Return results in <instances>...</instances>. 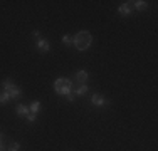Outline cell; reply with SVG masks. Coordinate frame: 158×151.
I'll use <instances>...</instances> for the list:
<instances>
[{
  "instance_id": "16",
  "label": "cell",
  "mask_w": 158,
  "mask_h": 151,
  "mask_svg": "<svg viewBox=\"0 0 158 151\" xmlns=\"http://www.w3.org/2000/svg\"><path fill=\"white\" fill-rule=\"evenodd\" d=\"M35 116L37 114H34V112H29V114H27V121H29V123H34V121H35Z\"/></svg>"
},
{
  "instance_id": "18",
  "label": "cell",
  "mask_w": 158,
  "mask_h": 151,
  "mask_svg": "<svg viewBox=\"0 0 158 151\" xmlns=\"http://www.w3.org/2000/svg\"><path fill=\"white\" fill-rule=\"evenodd\" d=\"M34 37H37V39H40V34H39V30H34Z\"/></svg>"
},
{
  "instance_id": "8",
  "label": "cell",
  "mask_w": 158,
  "mask_h": 151,
  "mask_svg": "<svg viewBox=\"0 0 158 151\" xmlns=\"http://www.w3.org/2000/svg\"><path fill=\"white\" fill-rule=\"evenodd\" d=\"M7 92L10 94V99H20L22 97V91H20V88H17V86H14L10 91H7Z\"/></svg>"
},
{
  "instance_id": "6",
  "label": "cell",
  "mask_w": 158,
  "mask_h": 151,
  "mask_svg": "<svg viewBox=\"0 0 158 151\" xmlns=\"http://www.w3.org/2000/svg\"><path fill=\"white\" fill-rule=\"evenodd\" d=\"M74 79H76V82H77V84H86V82H88V72H86V71H77V72H76V77H74Z\"/></svg>"
},
{
  "instance_id": "3",
  "label": "cell",
  "mask_w": 158,
  "mask_h": 151,
  "mask_svg": "<svg viewBox=\"0 0 158 151\" xmlns=\"http://www.w3.org/2000/svg\"><path fill=\"white\" fill-rule=\"evenodd\" d=\"M91 104H93V106H99V108H104V106L110 104V101H108L104 96H101V94H93Z\"/></svg>"
},
{
  "instance_id": "12",
  "label": "cell",
  "mask_w": 158,
  "mask_h": 151,
  "mask_svg": "<svg viewBox=\"0 0 158 151\" xmlns=\"http://www.w3.org/2000/svg\"><path fill=\"white\" fill-rule=\"evenodd\" d=\"M2 86H3V91H10V89H12L15 84H14L12 79H5V81L2 82Z\"/></svg>"
},
{
  "instance_id": "5",
  "label": "cell",
  "mask_w": 158,
  "mask_h": 151,
  "mask_svg": "<svg viewBox=\"0 0 158 151\" xmlns=\"http://www.w3.org/2000/svg\"><path fill=\"white\" fill-rule=\"evenodd\" d=\"M35 47H37V51H40V52H49L51 45H49V42H47L46 39H37Z\"/></svg>"
},
{
  "instance_id": "14",
  "label": "cell",
  "mask_w": 158,
  "mask_h": 151,
  "mask_svg": "<svg viewBox=\"0 0 158 151\" xmlns=\"http://www.w3.org/2000/svg\"><path fill=\"white\" fill-rule=\"evenodd\" d=\"M62 42L69 47V45H73V37H71V35H64L62 37Z\"/></svg>"
},
{
  "instance_id": "15",
  "label": "cell",
  "mask_w": 158,
  "mask_h": 151,
  "mask_svg": "<svg viewBox=\"0 0 158 151\" xmlns=\"http://www.w3.org/2000/svg\"><path fill=\"white\" fill-rule=\"evenodd\" d=\"M19 149H20V145H19V143H12L7 151H19Z\"/></svg>"
},
{
  "instance_id": "10",
  "label": "cell",
  "mask_w": 158,
  "mask_h": 151,
  "mask_svg": "<svg viewBox=\"0 0 158 151\" xmlns=\"http://www.w3.org/2000/svg\"><path fill=\"white\" fill-rule=\"evenodd\" d=\"M74 94H76V96H84L86 92H88V84H79L76 89L73 91Z\"/></svg>"
},
{
  "instance_id": "11",
  "label": "cell",
  "mask_w": 158,
  "mask_h": 151,
  "mask_svg": "<svg viewBox=\"0 0 158 151\" xmlns=\"http://www.w3.org/2000/svg\"><path fill=\"white\" fill-rule=\"evenodd\" d=\"M39 109H40V103H39V101H34V103L29 106V111L34 112V114H37V112H39Z\"/></svg>"
},
{
  "instance_id": "7",
  "label": "cell",
  "mask_w": 158,
  "mask_h": 151,
  "mask_svg": "<svg viewBox=\"0 0 158 151\" xmlns=\"http://www.w3.org/2000/svg\"><path fill=\"white\" fill-rule=\"evenodd\" d=\"M15 112H17V116H20V118H27V114L31 111H29V108L25 104H19L17 109H15Z\"/></svg>"
},
{
  "instance_id": "4",
  "label": "cell",
  "mask_w": 158,
  "mask_h": 151,
  "mask_svg": "<svg viewBox=\"0 0 158 151\" xmlns=\"http://www.w3.org/2000/svg\"><path fill=\"white\" fill-rule=\"evenodd\" d=\"M131 12H133V7H131V2H125L119 5L118 9V14L119 15H131Z\"/></svg>"
},
{
  "instance_id": "17",
  "label": "cell",
  "mask_w": 158,
  "mask_h": 151,
  "mask_svg": "<svg viewBox=\"0 0 158 151\" xmlns=\"http://www.w3.org/2000/svg\"><path fill=\"white\" fill-rule=\"evenodd\" d=\"M66 97H67V101H69V103H73V101L76 99V94H74V92H69Z\"/></svg>"
},
{
  "instance_id": "13",
  "label": "cell",
  "mask_w": 158,
  "mask_h": 151,
  "mask_svg": "<svg viewBox=\"0 0 158 151\" xmlns=\"http://www.w3.org/2000/svg\"><path fill=\"white\" fill-rule=\"evenodd\" d=\"M10 101V94L7 92V91H3L2 94H0V104H7Z\"/></svg>"
},
{
  "instance_id": "9",
  "label": "cell",
  "mask_w": 158,
  "mask_h": 151,
  "mask_svg": "<svg viewBox=\"0 0 158 151\" xmlns=\"http://www.w3.org/2000/svg\"><path fill=\"white\" fill-rule=\"evenodd\" d=\"M131 7H133L135 10H146V9H148V2L136 0V2H131Z\"/></svg>"
},
{
  "instance_id": "2",
  "label": "cell",
  "mask_w": 158,
  "mask_h": 151,
  "mask_svg": "<svg viewBox=\"0 0 158 151\" xmlns=\"http://www.w3.org/2000/svg\"><path fill=\"white\" fill-rule=\"evenodd\" d=\"M54 91L59 96H67L69 92H73V81L67 77H59L54 82Z\"/></svg>"
},
{
  "instance_id": "1",
  "label": "cell",
  "mask_w": 158,
  "mask_h": 151,
  "mask_svg": "<svg viewBox=\"0 0 158 151\" xmlns=\"http://www.w3.org/2000/svg\"><path fill=\"white\" fill-rule=\"evenodd\" d=\"M93 44V35L89 30H79L76 35L73 37V45L77 51H88Z\"/></svg>"
}]
</instances>
